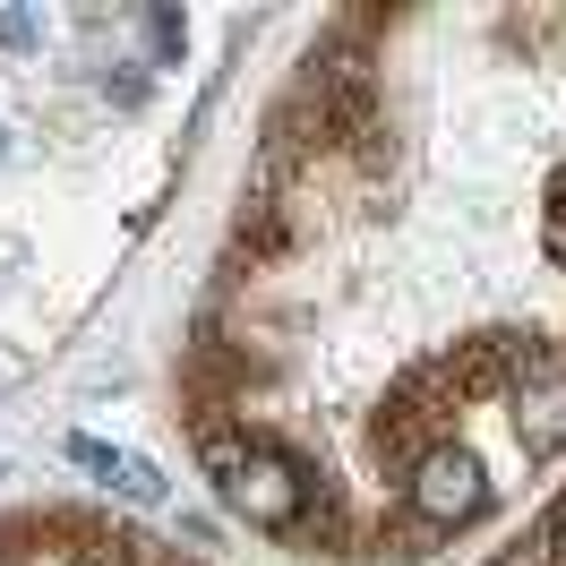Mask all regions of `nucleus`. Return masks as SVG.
<instances>
[{
	"label": "nucleus",
	"instance_id": "obj_2",
	"mask_svg": "<svg viewBox=\"0 0 566 566\" xmlns=\"http://www.w3.org/2000/svg\"><path fill=\"white\" fill-rule=\"evenodd\" d=\"M403 506H412L421 532H463V524L490 515V472H481V455H472L463 438H438V447L403 472Z\"/></svg>",
	"mask_w": 566,
	"mask_h": 566
},
{
	"label": "nucleus",
	"instance_id": "obj_9",
	"mask_svg": "<svg viewBox=\"0 0 566 566\" xmlns=\"http://www.w3.org/2000/svg\"><path fill=\"white\" fill-rule=\"evenodd\" d=\"M0 43H9V52H35V43H43V27L27 18V9H0Z\"/></svg>",
	"mask_w": 566,
	"mask_h": 566
},
{
	"label": "nucleus",
	"instance_id": "obj_6",
	"mask_svg": "<svg viewBox=\"0 0 566 566\" xmlns=\"http://www.w3.org/2000/svg\"><path fill=\"white\" fill-rule=\"evenodd\" d=\"M104 95H112L120 112H138V104H146V77H138V61H112V70H104Z\"/></svg>",
	"mask_w": 566,
	"mask_h": 566
},
{
	"label": "nucleus",
	"instance_id": "obj_1",
	"mask_svg": "<svg viewBox=\"0 0 566 566\" xmlns=\"http://www.w3.org/2000/svg\"><path fill=\"white\" fill-rule=\"evenodd\" d=\"M214 490H223V506L241 515L249 532H301L310 524V472H301V455H283L275 438H249L241 455L214 472Z\"/></svg>",
	"mask_w": 566,
	"mask_h": 566
},
{
	"label": "nucleus",
	"instance_id": "obj_7",
	"mask_svg": "<svg viewBox=\"0 0 566 566\" xmlns=\"http://www.w3.org/2000/svg\"><path fill=\"white\" fill-rule=\"evenodd\" d=\"M532 549H541L549 566H566V490H558V506L541 515V532H532Z\"/></svg>",
	"mask_w": 566,
	"mask_h": 566
},
{
	"label": "nucleus",
	"instance_id": "obj_5",
	"mask_svg": "<svg viewBox=\"0 0 566 566\" xmlns=\"http://www.w3.org/2000/svg\"><path fill=\"white\" fill-rule=\"evenodd\" d=\"M541 249H549V258L566 266V164L549 172V223H541Z\"/></svg>",
	"mask_w": 566,
	"mask_h": 566
},
{
	"label": "nucleus",
	"instance_id": "obj_8",
	"mask_svg": "<svg viewBox=\"0 0 566 566\" xmlns=\"http://www.w3.org/2000/svg\"><path fill=\"white\" fill-rule=\"evenodd\" d=\"M146 43H155L164 61H180V43H189V27H180L172 9H146Z\"/></svg>",
	"mask_w": 566,
	"mask_h": 566
},
{
	"label": "nucleus",
	"instance_id": "obj_4",
	"mask_svg": "<svg viewBox=\"0 0 566 566\" xmlns=\"http://www.w3.org/2000/svg\"><path fill=\"white\" fill-rule=\"evenodd\" d=\"M70 463H86L95 481H112L120 497H138V506H164V472L146 455H120V447H104V438H70Z\"/></svg>",
	"mask_w": 566,
	"mask_h": 566
},
{
	"label": "nucleus",
	"instance_id": "obj_3",
	"mask_svg": "<svg viewBox=\"0 0 566 566\" xmlns=\"http://www.w3.org/2000/svg\"><path fill=\"white\" fill-rule=\"evenodd\" d=\"M506 421H515L524 463L566 455V360H558V353H532V369L506 387Z\"/></svg>",
	"mask_w": 566,
	"mask_h": 566
}]
</instances>
